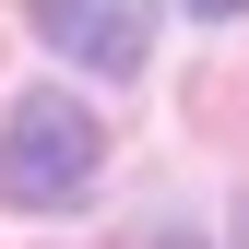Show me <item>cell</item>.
Returning <instances> with one entry per match:
<instances>
[{
    "mask_svg": "<svg viewBox=\"0 0 249 249\" xmlns=\"http://www.w3.org/2000/svg\"><path fill=\"white\" fill-rule=\"evenodd\" d=\"M95 178H107V131H95V107H83L71 83L12 95V119H0V202L59 213V202L95 190Z\"/></svg>",
    "mask_w": 249,
    "mask_h": 249,
    "instance_id": "6da1fadb",
    "label": "cell"
},
{
    "mask_svg": "<svg viewBox=\"0 0 249 249\" xmlns=\"http://www.w3.org/2000/svg\"><path fill=\"white\" fill-rule=\"evenodd\" d=\"M36 12V36L71 59V71H142V48H154V0H24Z\"/></svg>",
    "mask_w": 249,
    "mask_h": 249,
    "instance_id": "7a4b0ae2",
    "label": "cell"
},
{
    "mask_svg": "<svg viewBox=\"0 0 249 249\" xmlns=\"http://www.w3.org/2000/svg\"><path fill=\"white\" fill-rule=\"evenodd\" d=\"M190 12H213V24H226V12H249V0H190Z\"/></svg>",
    "mask_w": 249,
    "mask_h": 249,
    "instance_id": "3957f363",
    "label": "cell"
}]
</instances>
